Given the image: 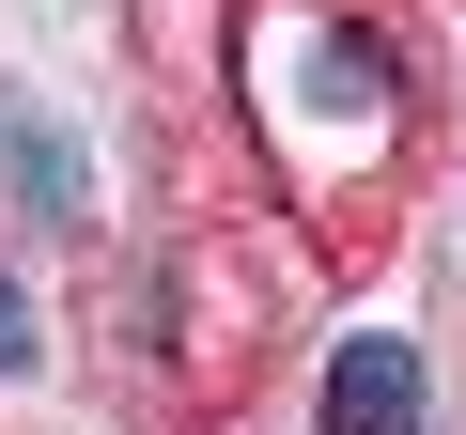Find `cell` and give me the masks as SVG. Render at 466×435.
Segmentation results:
<instances>
[{
  "mask_svg": "<svg viewBox=\"0 0 466 435\" xmlns=\"http://www.w3.org/2000/svg\"><path fill=\"white\" fill-rule=\"evenodd\" d=\"M327 435H420V342L404 327H358L327 358Z\"/></svg>",
  "mask_w": 466,
  "mask_h": 435,
  "instance_id": "obj_1",
  "label": "cell"
},
{
  "mask_svg": "<svg viewBox=\"0 0 466 435\" xmlns=\"http://www.w3.org/2000/svg\"><path fill=\"white\" fill-rule=\"evenodd\" d=\"M0 171L32 187V218H78V156H63V140H47L32 109H0Z\"/></svg>",
  "mask_w": 466,
  "mask_h": 435,
  "instance_id": "obj_2",
  "label": "cell"
},
{
  "mask_svg": "<svg viewBox=\"0 0 466 435\" xmlns=\"http://www.w3.org/2000/svg\"><path fill=\"white\" fill-rule=\"evenodd\" d=\"M311 78H327V109H389V47H373V32H327Z\"/></svg>",
  "mask_w": 466,
  "mask_h": 435,
  "instance_id": "obj_3",
  "label": "cell"
},
{
  "mask_svg": "<svg viewBox=\"0 0 466 435\" xmlns=\"http://www.w3.org/2000/svg\"><path fill=\"white\" fill-rule=\"evenodd\" d=\"M0 373H32V296L0 280Z\"/></svg>",
  "mask_w": 466,
  "mask_h": 435,
  "instance_id": "obj_4",
  "label": "cell"
}]
</instances>
